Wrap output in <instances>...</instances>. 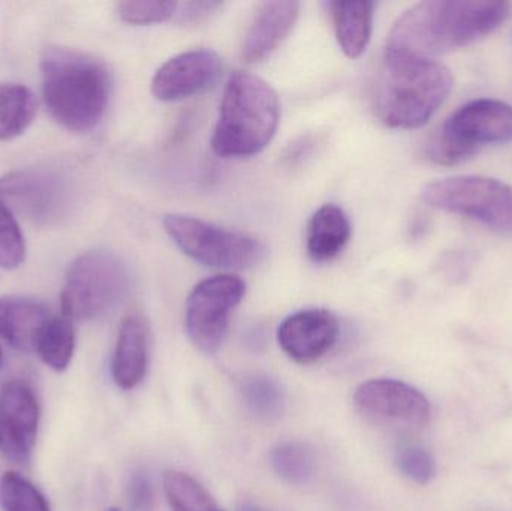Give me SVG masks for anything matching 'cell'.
Listing matches in <instances>:
<instances>
[{"mask_svg": "<svg viewBox=\"0 0 512 511\" xmlns=\"http://www.w3.org/2000/svg\"><path fill=\"white\" fill-rule=\"evenodd\" d=\"M271 465L277 476L291 485H306L315 473L312 450L301 443L279 444L271 452Z\"/></svg>", "mask_w": 512, "mask_h": 511, "instance_id": "cell-24", "label": "cell"}, {"mask_svg": "<svg viewBox=\"0 0 512 511\" xmlns=\"http://www.w3.org/2000/svg\"><path fill=\"white\" fill-rule=\"evenodd\" d=\"M246 294L239 276L219 275L204 279L186 302V332L198 350L215 354L227 338L230 317Z\"/></svg>", "mask_w": 512, "mask_h": 511, "instance_id": "cell-10", "label": "cell"}, {"mask_svg": "<svg viewBox=\"0 0 512 511\" xmlns=\"http://www.w3.org/2000/svg\"><path fill=\"white\" fill-rule=\"evenodd\" d=\"M510 14V3L499 0L420 2L394 23L385 54L433 59L495 32Z\"/></svg>", "mask_w": 512, "mask_h": 511, "instance_id": "cell-1", "label": "cell"}, {"mask_svg": "<svg viewBox=\"0 0 512 511\" xmlns=\"http://www.w3.org/2000/svg\"><path fill=\"white\" fill-rule=\"evenodd\" d=\"M177 2H122L117 5V14L123 23L132 26L165 23L174 20Z\"/></svg>", "mask_w": 512, "mask_h": 511, "instance_id": "cell-27", "label": "cell"}, {"mask_svg": "<svg viewBox=\"0 0 512 511\" xmlns=\"http://www.w3.org/2000/svg\"><path fill=\"white\" fill-rule=\"evenodd\" d=\"M149 324L141 314L123 318L111 360V375L122 390L140 386L149 366Z\"/></svg>", "mask_w": 512, "mask_h": 511, "instance_id": "cell-16", "label": "cell"}, {"mask_svg": "<svg viewBox=\"0 0 512 511\" xmlns=\"http://www.w3.org/2000/svg\"><path fill=\"white\" fill-rule=\"evenodd\" d=\"M427 206L468 216L505 236H512V188L501 180L457 176L429 183L421 192Z\"/></svg>", "mask_w": 512, "mask_h": 511, "instance_id": "cell-8", "label": "cell"}, {"mask_svg": "<svg viewBox=\"0 0 512 511\" xmlns=\"http://www.w3.org/2000/svg\"><path fill=\"white\" fill-rule=\"evenodd\" d=\"M339 333V320L333 312L304 309L282 321L277 329V342L298 365H313L336 345Z\"/></svg>", "mask_w": 512, "mask_h": 511, "instance_id": "cell-14", "label": "cell"}, {"mask_svg": "<svg viewBox=\"0 0 512 511\" xmlns=\"http://www.w3.org/2000/svg\"><path fill=\"white\" fill-rule=\"evenodd\" d=\"M337 42L346 56L355 59L366 51L373 29L372 2H330Z\"/></svg>", "mask_w": 512, "mask_h": 511, "instance_id": "cell-19", "label": "cell"}, {"mask_svg": "<svg viewBox=\"0 0 512 511\" xmlns=\"http://www.w3.org/2000/svg\"><path fill=\"white\" fill-rule=\"evenodd\" d=\"M72 188L65 171L33 167L0 177V203L32 224H59L71 209Z\"/></svg>", "mask_w": 512, "mask_h": 511, "instance_id": "cell-9", "label": "cell"}, {"mask_svg": "<svg viewBox=\"0 0 512 511\" xmlns=\"http://www.w3.org/2000/svg\"><path fill=\"white\" fill-rule=\"evenodd\" d=\"M50 309L32 297H0V339L23 353L36 351L51 318Z\"/></svg>", "mask_w": 512, "mask_h": 511, "instance_id": "cell-17", "label": "cell"}, {"mask_svg": "<svg viewBox=\"0 0 512 511\" xmlns=\"http://www.w3.org/2000/svg\"><path fill=\"white\" fill-rule=\"evenodd\" d=\"M77 347L74 321L66 317H53L45 327L36 345L35 353L44 365L56 372H63L71 365Z\"/></svg>", "mask_w": 512, "mask_h": 511, "instance_id": "cell-21", "label": "cell"}, {"mask_svg": "<svg viewBox=\"0 0 512 511\" xmlns=\"http://www.w3.org/2000/svg\"><path fill=\"white\" fill-rule=\"evenodd\" d=\"M38 99L29 87L0 83V143L23 135L35 122Z\"/></svg>", "mask_w": 512, "mask_h": 511, "instance_id": "cell-20", "label": "cell"}, {"mask_svg": "<svg viewBox=\"0 0 512 511\" xmlns=\"http://www.w3.org/2000/svg\"><path fill=\"white\" fill-rule=\"evenodd\" d=\"M351 224L348 216L336 204L319 207L307 225L306 251L315 263L334 260L348 245Z\"/></svg>", "mask_w": 512, "mask_h": 511, "instance_id": "cell-18", "label": "cell"}, {"mask_svg": "<svg viewBox=\"0 0 512 511\" xmlns=\"http://www.w3.org/2000/svg\"><path fill=\"white\" fill-rule=\"evenodd\" d=\"M42 98L50 116L68 131L89 132L110 104V71L84 51L48 47L41 60Z\"/></svg>", "mask_w": 512, "mask_h": 511, "instance_id": "cell-2", "label": "cell"}, {"mask_svg": "<svg viewBox=\"0 0 512 511\" xmlns=\"http://www.w3.org/2000/svg\"><path fill=\"white\" fill-rule=\"evenodd\" d=\"M453 89L450 69L433 59L387 56L376 80L375 111L396 129L426 125Z\"/></svg>", "mask_w": 512, "mask_h": 511, "instance_id": "cell-3", "label": "cell"}, {"mask_svg": "<svg viewBox=\"0 0 512 511\" xmlns=\"http://www.w3.org/2000/svg\"><path fill=\"white\" fill-rule=\"evenodd\" d=\"M0 509L3 511H51L45 495L21 474L8 471L0 477Z\"/></svg>", "mask_w": 512, "mask_h": 511, "instance_id": "cell-25", "label": "cell"}, {"mask_svg": "<svg viewBox=\"0 0 512 511\" xmlns=\"http://www.w3.org/2000/svg\"><path fill=\"white\" fill-rule=\"evenodd\" d=\"M512 141V107L498 99H477L456 111L426 146V156L439 165H456L481 147Z\"/></svg>", "mask_w": 512, "mask_h": 511, "instance_id": "cell-6", "label": "cell"}, {"mask_svg": "<svg viewBox=\"0 0 512 511\" xmlns=\"http://www.w3.org/2000/svg\"><path fill=\"white\" fill-rule=\"evenodd\" d=\"M221 75V56L210 48H195L177 54L156 71L152 93L159 101H183L215 87Z\"/></svg>", "mask_w": 512, "mask_h": 511, "instance_id": "cell-13", "label": "cell"}, {"mask_svg": "<svg viewBox=\"0 0 512 511\" xmlns=\"http://www.w3.org/2000/svg\"><path fill=\"white\" fill-rule=\"evenodd\" d=\"M41 407L36 393L21 380L0 389V453L12 464L27 465L38 438Z\"/></svg>", "mask_w": 512, "mask_h": 511, "instance_id": "cell-11", "label": "cell"}, {"mask_svg": "<svg viewBox=\"0 0 512 511\" xmlns=\"http://www.w3.org/2000/svg\"><path fill=\"white\" fill-rule=\"evenodd\" d=\"M280 102L273 87L251 72L231 75L222 96L212 149L221 158H251L273 140Z\"/></svg>", "mask_w": 512, "mask_h": 511, "instance_id": "cell-4", "label": "cell"}, {"mask_svg": "<svg viewBox=\"0 0 512 511\" xmlns=\"http://www.w3.org/2000/svg\"><path fill=\"white\" fill-rule=\"evenodd\" d=\"M243 401L256 419L273 422L285 410V392L274 378L267 375H249L242 381Z\"/></svg>", "mask_w": 512, "mask_h": 511, "instance_id": "cell-22", "label": "cell"}, {"mask_svg": "<svg viewBox=\"0 0 512 511\" xmlns=\"http://www.w3.org/2000/svg\"><path fill=\"white\" fill-rule=\"evenodd\" d=\"M164 228L182 252L213 269H251L264 258V245L255 237L194 216L167 215Z\"/></svg>", "mask_w": 512, "mask_h": 511, "instance_id": "cell-7", "label": "cell"}, {"mask_svg": "<svg viewBox=\"0 0 512 511\" xmlns=\"http://www.w3.org/2000/svg\"><path fill=\"white\" fill-rule=\"evenodd\" d=\"M128 501L132 511L155 510V491L146 473H135L129 480Z\"/></svg>", "mask_w": 512, "mask_h": 511, "instance_id": "cell-29", "label": "cell"}, {"mask_svg": "<svg viewBox=\"0 0 512 511\" xmlns=\"http://www.w3.org/2000/svg\"><path fill=\"white\" fill-rule=\"evenodd\" d=\"M396 464L403 476L418 485H426L435 477V459L423 447L412 446V444L400 447Z\"/></svg>", "mask_w": 512, "mask_h": 511, "instance_id": "cell-28", "label": "cell"}, {"mask_svg": "<svg viewBox=\"0 0 512 511\" xmlns=\"http://www.w3.org/2000/svg\"><path fill=\"white\" fill-rule=\"evenodd\" d=\"M26 254V240L17 216L0 203V269H18L26 260Z\"/></svg>", "mask_w": 512, "mask_h": 511, "instance_id": "cell-26", "label": "cell"}, {"mask_svg": "<svg viewBox=\"0 0 512 511\" xmlns=\"http://www.w3.org/2000/svg\"><path fill=\"white\" fill-rule=\"evenodd\" d=\"M164 492L171 511H224L198 480L182 471H167Z\"/></svg>", "mask_w": 512, "mask_h": 511, "instance_id": "cell-23", "label": "cell"}, {"mask_svg": "<svg viewBox=\"0 0 512 511\" xmlns=\"http://www.w3.org/2000/svg\"><path fill=\"white\" fill-rule=\"evenodd\" d=\"M107 511H120L119 509H110V510H107Z\"/></svg>", "mask_w": 512, "mask_h": 511, "instance_id": "cell-33", "label": "cell"}, {"mask_svg": "<svg viewBox=\"0 0 512 511\" xmlns=\"http://www.w3.org/2000/svg\"><path fill=\"white\" fill-rule=\"evenodd\" d=\"M218 2H185L177 5L176 20L179 23H198L221 8Z\"/></svg>", "mask_w": 512, "mask_h": 511, "instance_id": "cell-30", "label": "cell"}, {"mask_svg": "<svg viewBox=\"0 0 512 511\" xmlns=\"http://www.w3.org/2000/svg\"><path fill=\"white\" fill-rule=\"evenodd\" d=\"M354 404L367 419L406 428L427 425L432 414L420 390L397 380L366 381L355 392Z\"/></svg>", "mask_w": 512, "mask_h": 511, "instance_id": "cell-12", "label": "cell"}, {"mask_svg": "<svg viewBox=\"0 0 512 511\" xmlns=\"http://www.w3.org/2000/svg\"><path fill=\"white\" fill-rule=\"evenodd\" d=\"M301 5L298 2H264L256 9L243 39L242 59L256 63L270 56L288 38L297 23Z\"/></svg>", "mask_w": 512, "mask_h": 511, "instance_id": "cell-15", "label": "cell"}, {"mask_svg": "<svg viewBox=\"0 0 512 511\" xmlns=\"http://www.w3.org/2000/svg\"><path fill=\"white\" fill-rule=\"evenodd\" d=\"M2 365H3V354H2V350H0V368H2Z\"/></svg>", "mask_w": 512, "mask_h": 511, "instance_id": "cell-32", "label": "cell"}, {"mask_svg": "<svg viewBox=\"0 0 512 511\" xmlns=\"http://www.w3.org/2000/svg\"><path fill=\"white\" fill-rule=\"evenodd\" d=\"M237 511H270L267 509H264V507L258 506V504L249 503V501H246V503L240 504L239 507H237Z\"/></svg>", "mask_w": 512, "mask_h": 511, "instance_id": "cell-31", "label": "cell"}, {"mask_svg": "<svg viewBox=\"0 0 512 511\" xmlns=\"http://www.w3.org/2000/svg\"><path fill=\"white\" fill-rule=\"evenodd\" d=\"M129 291L131 273L122 258L107 249H92L69 264L60 309L74 323L96 320L122 305Z\"/></svg>", "mask_w": 512, "mask_h": 511, "instance_id": "cell-5", "label": "cell"}]
</instances>
